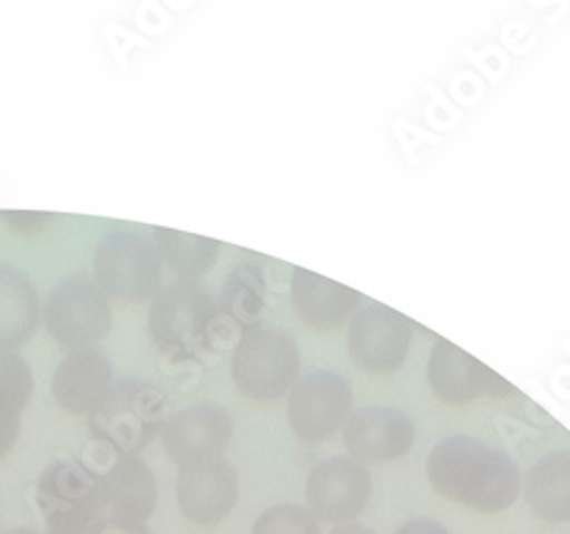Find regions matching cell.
<instances>
[{
  "mask_svg": "<svg viewBox=\"0 0 570 534\" xmlns=\"http://www.w3.org/2000/svg\"><path fill=\"white\" fill-rule=\"evenodd\" d=\"M426 477L445 501L482 514L509 509L520 494L518 464L472 436H452L434 446Z\"/></svg>",
  "mask_w": 570,
  "mask_h": 534,
  "instance_id": "6da1fadb",
  "label": "cell"
},
{
  "mask_svg": "<svg viewBox=\"0 0 570 534\" xmlns=\"http://www.w3.org/2000/svg\"><path fill=\"white\" fill-rule=\"evenodd\" d=\"M219 315L217 300L202 285L174 281L151 300V341L171 359H197L208 350Z\"/></svg>",
  "mask_w": 570,
  "mask_h": 534,
  "instance_id": "7a4b0ae2",
  "label": "cell"
},
{
  "mask_svg": "<svg viewBox=\"0 0 570 534\" xmlns=\"http://www.w3.org/2000/svg\"><path fill=\"white\" fill-rule=\"evenodd\" d=\"M165 427V398L154 383L124 379L89 414L91 439L117 457L145 450Z\"/></svg>",
  "mask_w": 570,
  "mask_h": 534,
  "instance_id": "3957f363",
  "label": "cell"
},
{
  "mask_svg": "<svg viewBox=\"0 0 570 534\" xmlns=\"http://www.w3.org/2000/svg\"><path fill=\"white\" fill-rule=\"evenodd\" d=\"M302 357L295 338L283 329L254 327L237 341L230 357V377L245 398L274 402L291 394L299 379Z\"/></svg>",
  "mask_w": 570,
  "mask_h": 534,
  "instance_id": "277c9868",
  "label": "cell"
},
{
  "mask_svg": "<svg viewBox=\"0 0 570 534\" xmlns=\"http://www.w3.org/2000/svg\"><path fill=\"white\" fill-rule=\"evenodd\" d=\"M37 505L46 534H97L108 523L99 498V473L78 459H58L39 475Z\"/></svg>",
  "mask_w": 570,
  "mask_h": 534,
  "instance_id": "5b68a950",
  "label": "cell"
},
{
  "mask_svg": "<svg viewBox=\"0 0 570 534\" xmlns=\"http://www.w3.org/2000/svg\"><path fill=\"white\" fill-rule=\"evenodd\" d=\"M163 270L156 242L135 231L106 233L94 254V279L112 300H154L163 290Z\"/></svg>",
  "mask_w": 570,
  "mask_h": 534,
  "instance_id": "8992f818",
  "label": "cell"
},
{
  "mask_svg": "<svg viewBox=\"0 0 570 534\" xmlns=\"http://www.w3.org/2000/svg\"><path fill=\"white\" fill-rule=\"evenodd\" d=\"M43 322L53 341L69 350H89L110 331V298L97 279L76 274L60 281L43 304Z\"/></svg>",
  "mask_w": 570,
  "mask_h": 534,
  "instance_id": "52a82bcc",
  "label": "cell"
},
{
  "mask_svg": "<svg viewBox=\"0 0 570 534\" xmlns=\"http://www.w3.org/2000/svg\"><path fill=\"white\" fill-rule=\"evenodd\" d=\"M354 394L347 377L331 370L299 375L288 394V423L306 444H322L345 427Z\"/></svg>",
  "mask_w": 570,
  "mask_h": 534,
  "instance_id": "ba28073f",
  "label": "cell"
},
{
  "mask_svg": "<svg viewBox=\"0 0 570 534\" xmlns=\"http://www.w3.org/2000/svg\"><path fill=\"white\" fill-rule=\"evenodd\" d=\"M413 322L389 307H365L347 329V350L354 366L367 375H393L409 357Z\"/></svg>",
  "mask_w": 570,
  "mask_h": 534,
  "instance_id": "9c48e42d",
  "label": "cell"
},
{
  "mask_svg": "<svg viewBox=\"0 0 570 534\" xmlns=\"http://www.w3.org/2000/svg\"><path fill=\"white\" fill-rule=\"evenodd\" d=\"M426 381L439 402L461 407L482 398H507L513 386L459 346L439 338L426 363Z\"/></svg>",
  "mask_w": 570,
  "mask_h": 534,
  "instance_id": "30bf717a",
  "label": "cell"
},
{
  "mask_svg": "<svg viewBox=\"0 0 570 534\" xmlns=\"http://www.w3.org/2000/svg\"><path fill=\"white\" fill-rule=\"evenodd\" d=\"M372 498V475L352 457L320 462L306 479L308 512L324 523L354 521Z\"/></svg>",
  "mask_w": 570,
  "mask_h": 534,
  "instance_id": "8fae6325",
  "label": "cell"
},
{
  "mask_svg": "<svg viewBox=\"0 0 570 534\" xmlns=\"http://www.w3.org/2000/svg\"><path fill=\"white\" fill-rule=\"evenodd\" d=\"M178 507L187 521L217 525L240 498V475L224 457H213L178 468Z\"/></svg>",
  "mask_w": 570,
  "mask_h": 534,
  "instance_id": "7c38bea8",
  "label": "cell"
},
{
  "mask_svg": "<svg viewBox=\"0 0 570 534\" xmlns=\"http://www.w3.org/2000/svg\"><path fill=\"white\" fill-rule=\"evenodd\" d=\"M415 441V425L395 407H363L352 411L343 427V444L361 464L393 462L404 457Z\"/></svg>",
  "mask_w": 570,
  "mask_h": 534,
  "instance_id": "4fadbf2b",
  "label": "cell"
},
{
  "mask_svg": "<svg viewBox=\"0 0 570 534\" xmlns=\"http://www.w3.org/2000/svg\"><path fill=\"white\" fill-rule=\"evenodd\" d=\"M160 434L169 459L187 466L222 457L233 436V420L217 405H197L171 414Z\"/></svg>",
  "mask_w": 570,
  "mask_h": 534,
  "instance_id": "5bb4252c",
  "label": "cell"
},
{
  "mask_svg": "<svg viewBox=\"0 0 570 534\" xmlns=\"http://www.w3.org/2000/svg\"><path fill=\"white\" fill-rule=\"evenodd\" d=\"M99 498L108 523L145 525L158 505V479L135 455H121L99 475Z\"/></svg>",
  "mask_w": 570,
  "mask_h": 534,
  "instance_id": "9a60e30c",
  "label": "cell"
},
{
  "mask_svg": "<svg viewBox=\"0 0 570 534\" xmlns=\"http://www.w3.org/2000/svg\"><path fill=\"white\" fill-rule=\"evenodd\" d=\"M112 366L101 350H71L58 366L51 391L56 402L76 416H89L108 398Z\"/></svg>",
  "mask_w": 570,
  "mask_h": 534,
  "instance_id": "2e32d148",
  "label": "cell"
},
{
  "mask_svg": "<svg viewBox=\"0 0 570 534\" xmlns=\"http://www.w3.org/2000/svg\"><path fill=\"white\" fill-rule=\"evenodd\" d=\"M291 302L306 327L315 331L341 329L358 309L361 293L306 268L293 270Z\"/></svg>",
  "mask_w": 570,
  "mask_h": 534,
  "instance_id": "e0dca14e",
  "label": "cell"
},
{
  "mask_svg": "<svg viewBox=\"0 0 570 534\" xmlns=\"http://www.w3.org/2000/svg\"><path fill=\"white\" fill-rule=\"evenodd\" d=\"M41 315L37 288L26 272L0 265V355L30 341Z\"/></svg>",
  "mask_w": 570,
  "mask_h": 534,
  "instance_id": "ac0fdd59",
  "label": "cell"
},
{
  "mask_svg": "<svg viewBox=\"0 0 570 534\" xmlns=\"http://www.w3.org/2000/svg\"><path fill=\"white\" fill-rule=\"evenodd\" d=\"M525 501L541 521H570V450L548 453L530 468Z\"/></svg>",
  "mask_w": 570,
  "mask_h": 534,
  "instance_id": "d6986e66",
  "label": "cell"
},
{
  "mask_svg": "<svg viewBox=\"0 0 570 534\" xmlns=\"http://www.w3.org/2000/svg\"><path fill=\"white\" fill-rule=\"evenodd\" d=\"M35 388L30 366L14 352L0 355V459H6L19 439L21 414Z\"/></svg>",
  "mask_w": 570,
  "mask_h": 534,
  "instance_id": "ffe728a7",
  "label": "cell"
},
{
  "mask_svg": "<svg viewBox=\"0 0 570 534\" xmlns=\"http://www.w3.org/2000/svg\"><path fill=\"white\" fill-rule=\"evenodd\" d=\"M156 247L160 252L163 265H167L180 281H195L213 268L219 256L222 245L213 237L183 233L174 229H156Z\"/></svg>",
  "mask_w": 570,
  "mask_h": 534,
  "instance_id": "44dd1931",
  "label": "cell"
},
{
  "mask_svg": "<svg viewBox=\"0 0 570 534\" xmlns=\"http://www.w3.org/2000/svg\"><path fill=\"white\" fill-rule=\"evenodd\" d=\"M217 307L222 315L240 324L245 331L258 327V320L265 311V279L261 268H235L224 281Z\"/></svg>",
  "mask_w": 570,
  "mask_h": 534,
  "instance_id": "7402d4cb",
  "label": "cell"
},
{
  "mask_svg": "<svg viewBox=\"0 0 570 534\" xmlns=\"http://www.w3.org/2000/svg\"><path fill=\"white\" fill-rule=\"evenodd\" d=\"M252 534H322L315 516L299 505H274L265 509L252 527Z\"/></svg>",
  "mask_w": 570,
  "mask_h": 534,
  "instance_id": "603a6c76",
  "label": "cell"
},
{
  "mask_svg": "<svg viewBox=\"0 0 570 534\" xmlns=\"http://www.w3.org/2000/svg\"><path fill=\"white\" fill-rule=\"evenodd\" d=\"M0 220L6 222L8 229L14 233H39L46 224H51L56 220L53 213H14V211H3L0 213Z\"/></svg>",
  "mask_w": 570,
  "mask_h": 534,
  "instance_id": "cb8c5ba5",
  "label": "cell"
},
{
  "mask_svg": "<svg viewBox=\"0 0 570 534\" xmlns=\"http://www.w3.org/2000/svg\"><path fill=\"white\" fill-rule=\"evenodd\" d=\"M395 534H450V530L432 518H415L404 523Z\"/></svg>",
  "mask_w": 570,
  "mask_h": 534,
  "instance_id": "d4e9b609",
  "label": "cell"
},
{
  "mask_svg": "<svg viewBox=\"0 0 570 534\" xmlns=\"http://www.w3.org/2000/svg\"><path fill=\"white\" fill-rule=\"evenodd\" d=\"M97 534H154L147 525L135 523H106Z\"/></svg>",
  "mask_w": 570,
  "mask_h": 534,
  "instance_id": "484cf974",
  "label": "cell"
},
{
  "mask_svg": "<svg viewBox=\"0 0 570 534\" xmlns=\"http://www.w3.org/2000/svg\"><path fill=\"white\" fill-rule=\"evenodd\" d=\"M328 534H376V532L365 527V525H361V523H343V525L331 530Z\"/></svg>",
  "mask_w": 570,
  "mask_h": 534,
  "instance_id": "4316f807",
  "label": "cell"
},
{
  "mask_svg": "<svg viewBox=\"0 0 570 534\" xmlns=\"http://www.w3.org/2000/svg\"><path fill=\"white\" fill-rule=\"evenodd\" d=\"M3 534H39V532H35V530H30V527H12V530H8V532H3Z\"/></svg>",
  "mask_w": 570,
  "mask_h": 534,
  "instance_id": "83f0119b",
  "label": "cell"
}]
</instances>
